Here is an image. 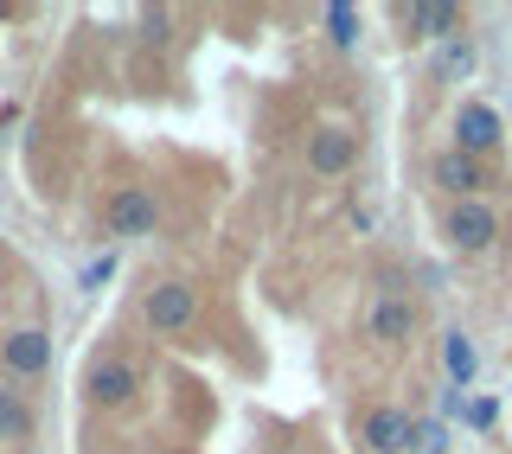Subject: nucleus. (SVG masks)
Wrapping results in <instances>:
<instances>
[{
	"mask_svg": "<svg viewBox=\"0 0 512 454\" xmlns=\"http://www.w3.org/2000/svg\"><path fill=\"white\" fill-rule=\"evenodd\" d=\"M192 320H199V288H186V282L148 288V327L154 333H186Z\"/></svg>",
	"mask_w": 512,
	"mask_h": 454,
	"instance_id": "6",
	"label": "nucleus"
},
{
	"mask_svg": "<svg viewBox=\"0 0 512 454\" xmlns=\"http://www.w3.org/2000/svg\"><path fill=\"white\" fill-rule=\"evenodd\" d=\"M141 26H148V45H167V13H160V7L141 13Z\"/></svg>",
	"mask_w": 512,
	"mask_h": 454,
	"instance_id": "17",
	"label": "nucleus"
},
{
	"mask_svg": "<svg viewBox=\"0 0 512 454\" xmlns=\"http://www.w3.org/2000/svg\"><path fill=\"white\" fill-rule=\"evenodd\" d=\"M135 391H141V371L128 365V359H96L84 371V397L96 403V410H122Z\"/></svg>",
	"mask_w": 512,
	"mask_h": 454,
	"instance_id": "5",
	"label": "nucleus"
},
{
	"mask_svg": "<svg viewBox=\"0 0 512 454\" xmlns=\"http://www.w3.org/2000/svg\"><path fill=\"white\" fill-rule=\"evenodd\" d=\"M442 352H448V378L468 384V378H474V346H468L461 333H448V339H442Z\"/></svg>",
	"mask_w": 512,
	"mask_h": 454,
	"instance_id": "14",
	"label": "nucleus"
},
{
	"mask_svg": "<svg viewBox=\"0 0 512 454\" xmlns=\"http://www.w3.org/2000/svg\"><path fill=\"white\" fill-rule=\"evenodd\" d=\"M410 454H442V423H416L410 429Z\"/></svg>",
	"mask_w": 512,
	"mask_h": 454,
	"instance_id": "15",
	"label": "nucleus"
},
{
	"mask_svg": "<svg viewBox=\"0 0 512 454\" xmlns=\"http://www.w3.org/2000/svg\"><path fill=\"white\" fill-rule=\"evenodd\" d=\"M0 359H7V371H20V378H39V371L52 365V339L39 327H13L0 339Z\"/></svg>",
	"mask_w": 512,
	"mask_h": 454,
	"instance_id": "9",
	"label": "nucleus"
},
{
	"mask_svg": "<svg viewBox=\"0 0 512 454\" xmlns=\"http://www.w3.org/2000/svg\"><path fill=\"white\" fill-rule=\"evenodd\" d=\"M32 435V403L20 391H0V442H26Z\"/></svg>",
	"mask_w": 512,
	"mask_h": 454,
	"instance_id": "12",
	"label": "nucleus"
},
{
	"mask_svg": "<svg viewBox=\"0 0 512 454\" xmlns=\"http://www.w3.org/2000/svg\"><path fill=\"white\" fill-rule=\"evenodd\" d=\"M455 20H461L455 0H423V7H410V26L423 32V39H448V32H455Z\"/></svg>",
	"mask_w": 512,
	"mask_h": 454,
	"instance_id": "11",
	"label": "nucleus"
},
{
	"mask_svg": "<svg viewBox=\"0 0 512 454\" xmlns=\"http://www.w3.org/2000/svg\"><path fill=\"white\" fill-rule=\"evenodd\" d=\"M308 167L320 173V180H340V173L359 167V135H352L346 122H320L308 135Z\"/></svg>",
	"mask_w": 512,
	"mask_h": 454,
	"instance_id": "2",
	"label": "nucleus"
},
{
	"mask_svg": "<svg viewBox=\"0 0 512 454\" xmlns=\"http://www.w3.org/2000/svg\"><path fill=\"white\" fill-rule=\"evenodd\" d=\"M103 224H109V237H148L154 224H160V199H154L148 186H116Z\"/></svg>",
	"mask_w": 512,
	"mask_h": 454,
	"instance_id": "4",
	"label": "nucleus"
},
{
	"mask_svg": "<svg viewBox=\"0 0 512 454\" xmlns=\"http://www.w3.org/2000/svg\"><path fill=\"white\" fill-rule=\"evenodd\" d=\"M442 237L455 243L461 256H480V250H493V237H500V212H493L487 199H455L448 218H442Z\"/></svg>",
	"mask_w": 512,
	"mask_h": 454,
	"instance_id": "1",
	"label": "nucleus"
},
{
	"mask_svg": "<svg viewBox=\"0 0 512 454\" xmlns=\"http://www.w3.org/2000/svg\"><path fill=\"white\" fill-rule=\"evenodd\" d=\"M410 416L404 410H397V403H378V410L372 416H365V448H372V454H410Z\"/></svg>",
	"mask_w": 512,
	"mask_h": 454,
	"instance_id": "8",
	"label": "nucleus"
},
{
	"mask_svg": "<svg viewBox=\"0 0 512 454\" xmlns=\"http://www.w3.org/2000/svg\"><path fill=\"white\" fill-rule=\"evenodd\" d=\"M436 186H448L455 199H474V192L487 186V173H480V160L455 154V148H442V154H436Z\"/></svg>",
	"mask_w": 512,
	"mask_h": 454,
	"instance_id": "10",
	"label": "nucleus"
},
{
	"mask_svg": "<svg viewBox=\"0 0 512 454\" xmlns=\"http://www.w3.org/2000/svg\"><path fill=\"white\" fill-rule=\"evenodd\" d=\"M500 135H506V128H500V109H493V103H480V96H474V103L455 109V154L487 160L493 148H500Z\"/></svg>",
	"mask_w": 512,
	"mask_h": 454,
	"instance_id": "3",
	"label": "nucleus"
},
{
	"mask_svg": "<svg viewBox=\"0 0 512 454\" xmlns=\"http://www.w3.org/2000/svg\"><path fill=\"white\" fill-rule=\"evenodd\" d=\"M320 20H327V39L340 45V52H346V45H359V7H346V0H340V7H327Z\"/></svg>",
	"mask_w": 512,
	"mask_h": 454,
	"instance_id": "13",
	"label": "nucleus"
},
{
	"mask_svg": "<svg viewBox=\"0 0 512 454\" xmlns=\"http://www.w3.org/2000/svg\"><path fill=\"white\" fill-rule=\"evenodd\" d=\"M493 416H500V403H493V397H474L468 403V423L474 429H493Z\"/></svg>",
	"mask_w": 512,
	"mask_h": 454,
	"instance_id": "16",
	"label": "nucleus"
},
{
	"mask_svg": "<svg viewBox=\"0 0 512 454\" xmlns=\"http://www.w3.org/2000/svg\"><path fill=\"white\" fill-rule=\"evenodd\" d=\"M365 333H372L378 346H404V339L416 333V307H410V295L384 288V295L365 307Z\"/></svg>",
	"mask_w": 512,
	"mask_h": 454,
	"instance_id": "7",
	"label": "nucleus"
}]
</instances>
